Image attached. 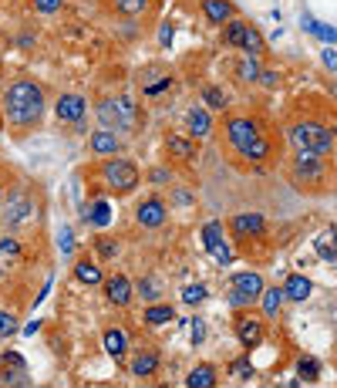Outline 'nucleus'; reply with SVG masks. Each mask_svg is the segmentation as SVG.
I'll return each instance as SVG.
<instances>
[{"label":"nucleus","instance_id":"33","mask_svg":"<svg viewBox=\"0 0 337 388\" xmlns=\"http://www.w3.org/2000/svg\"><path fill=\"white\" fill-rule=\"evenodd\" d=\"M263 51H266V41H263V34L250 24V31H246V41H243V55H253V58H260Z\"/></svg>","mask_w":337,"mask_h":388},{"label":"nucleus","instance_id":"35","mask_svg":"<svg viewBox=\"0 0 337 388\" xmlns=\"http://www.w3.org/2000/svg\"><path fill=\"white\" fill-rule=\"evenodd\" d=\"M229 375H233L236 382H250V378H253V361H250V351H246L243 358L229 361Z\"/></svg>","mask_w":337,"mask_h":388},{"label":"nucleus","instance_id":"49","mask_svg":"<svg viewBox=\"0 0 337 388\" xmlns=\"http://www.w3.org/2000/svg\"><path fill=\"white\" fill-rule=\"evenodd\" d=\"M168 85H172V78H159V81L145 85V95H159V92H166Z\"/></svg>","mask_w":337,"mask_h":388},{"label":"nucleus","instance_id":"53","mask_svg":"<svg viewBox=\"0 0 337 388\" xmlns=\"http://www.w3.org/2000/svg\"><path fill=\"white\" fill-rule=\"evenodd\" d=\"M334 166H337V138H334Z\"/></svg>","mask_w":337,"mask_h":388},{"label":"nucleus","instance_id":"5","mask_svg":"<svg viewBox=\"0 0 337 388\" xmlns=\"http://www.w3.org/2000/svg\"><path fill=\"white\" fill-rule=\"evenodd\" d=\"M34 199H31V193L24 189V186H17L14 193L7 196V203H3V223L10 227V230H17V227H27L31 220H34Z\"/></svg>","mask_w":337,"mask_h":388},{"label":"nucleus","instance_id":"27","mask_svg":"<svg viewBox=\"0 0 337 388\" xmlns=\"http://www.w3.org/2000/svg\"><path fill=\"white\" fill-rule=\"evenodd\" d=\"M300 27H303L307 34L320 38L324 44H337V31H334V27H331V24H320V20H314L310 14H303V17H300Z\"/></svg>","mask_w":337,"mask_h":388},{"label":"nucleus","instance_id":"28","mask_svg":"<svg viewBox=\"0 0 337 388\" xmlns=\"http://www.w3.org/2000/svg\"><path fill=\"white\" fill-rule=\"evenodd\" d=\"M283 287H263L260 294V308H263V317H277L283 308Z\"/></svg>","mask_w":337,"mask_h":388},{"label":"nucleus","instance_id":"11","mask_svg":"<svg viewBox=\"0 0 337 388\" xmlns=\"http://www.w3.org/2000/svg\"><path fill=\"white\" fill-rule=\"evenodd\" d=\"M131 294H135V287H131V280L125 273L105 277V297H108V304H115V308H129Z\"/></svg>","mask_w":337,"mask_h":388},{"label":"nucleus","instance_id":"19","mask_svg":"<svg viewBox=\"0 0 337 388\" xmlns=\"http://www.w3.org/2000/svg\"><path fill=\"white\" fill-rule=\"evenodd\" d=\"M314 253H317L320 260H327V264H337V230L334 227H327V230H320L314 236Z\"/></svg>","mask_w":337,"mask_h":388},{"label":"nucleus","instance_id":"34","mask_svg":"<svg viewBox=\"0 0 337 388\" xmlns=\"http://www.w3.org/2000/svg\"><path fill=\"white\" fill-rule=\"evenodd\" d=\"M297 378H303V382H317L320 378V361L317 358L303 354V358L297 361Z\"/></svg>","mask_w":337,"mask_h":388},{"label":"nucleus","instance_id":"51","mask_svg":"<svg viewBox=\"0 0 337 388\" xmlns=\"http://www.w3.org/2000/svg\"><path fill=\"white\" fill-rule=\"evenodd\" d=\"M168 179H172L168 169H152V182H155V186H162V182H168Z\"/></svg>","mask_w":337,"mask_h":388},{"label":"nucleus","instance_id":"8","mask_svg":"<svg viewBox=\"0 0 337 388\" xmlns=\"http://www.w3.org/2000/svg\"><path fill=\"white\" fill-rule=\"evenodd\" d=\"M55 115H57V122H64V125H78L81 118L88 115V98L85 95H61L55 101Z\"/></svg>","mask_w":337,"mask_h":388},{"label":"nucleus","instance_id":"16","mask_svg":"<svg viewBox=\"0 0 337 388\" xmlns=\"http://www.w3.org/2000/svg\"><path fill=\"white\" fill-rule=\"evenodd\" d=\"M129 371L135 375V378H152L155 371H159V351H149L142 348L135 358L129 361Z\"/></svg>","mask_w":337,"mask_h":388},{"label":"nucleus","instance_id":"14","mask_svg":"<svg viewBox=\"0 0 337 388\" xmlns=\"http://www.w3.org/2000/svg\"><path fill=\"white\" fill-rule=\"evenodd\" d=\"M199 7H203V14L213 27H223L226 20L236 17V10H233V3L229 0H199Z\"/></svg>","mask_w":337,"mask_h":388},{"label":"nucleus","instance_id":"13","mask_svg":"<svg viewBox=\"0 0 337 388\" xmlns=\"http://www.w3.org/2000/svg\"><path fill=\"white\" fill-rule=\"evenodd\" d=\"M88 145H92V152H94V155L108 159V155H118V149H122V138L115 136L112 129H98V132H92Z\"/></svg>","mask_w":337,"mask_h":388},{"label":"nucleus","instance_id":"18","mask_svg":"<svg viewBox=\"0 0 337 388\" xmlns=\"http://www.w3.org/2000/svg\"><path fill=\"white\" fill-rule=\"evenodd\" d=\"M310 291H314V284H310V277H303V273H290L287 284H283V297H287V301H297V304H303V301L310 297Z\"/></svg>","mask_w":337,"mask_h":388},{"label":"nucleus","instance_id":"47","mask_svg":"<svg viewBox=\"0 0 337 388\" xmlns=\"http://www.w3.org/2000/svg\"><path fill=\"white\" fill-rule=\"evenodd\" d=\"M172 199H175L179 206H192V203H196V193H189L186 186H179V189L172 193Z\"/></svg>","mask_w":337,"mask_h":388},{"label":"nucleus","instance_id":"41","mask_svg":"<svg viewBox=\"0 0 337 388\" xmlns=\"http://www.w3.org/2000/svg\"><path fill=\"white\" fill-rule=\"evenodd\" d=\"M203 101H206V108H226V95L220 88H206V92H203Z\"/></svg>","mask_w":337,"mask_h":388},{"label":"nucleus","instance_id":"29","mask_svg":"<svg viewBox=\"0 0 337 388\" xmlns=\"http://www.w3.org/2000/svg\"><path fill=\"white\" fill-rule=\"evenodd\" d=\"M270 152H273V142H270V136L263 132V136L257 138V142H250L240 155H243L246 162H263V159H270Z\"/></svg>","mask_w":337,"mask_h":388},{"label":"nucleus","instance_id":"30","mask_svg":"<svg viewBox=\"0 0 337 388\" xmlns=\"http://www.w3.org/2000/svg\"><path fill=\"white\" fill-rule=\"evenodd\" d=\"M189 388H216V368L213 365H199V368L189 371L186 378Z\"/></svg>","mask_w":337,"mask_h":388},{"label":"nucleus","instance_id":"15","mask_svg":"<svg viewBox=\"0 0 337 388\" xmlns=\"http://www.w3.org/2000/svg\"><path fill=\"white\" fill-rule=\"evenodd\" d=\"M229 287L243 291L250 301H260V294H263V277H260L257 271H240V273H233Z\"/></svg>","mask_w":337,"mask_h":388},{"label":"nucleus","instance_id":"46","mask_svg":"<svg viewBox=\"0 0 337 388\" xmlns=\"http://www.w3.org/2000/svg\"><path fill=\"white\" fill-rule=\"evenodd\" d=\"M0 253H7V257H17L20 253V243L14 236H0Z\"/></svg>","mask_w":337,"mask_h":388},{"label":"nucleus","instance_id":"26","mask_svg":"<svg viewBox=\"0 0 337 388\" xmlns=\"http://www.w3.org/2000/svg\"><path fill=\"white\" fill-rule=\"evenodd\" d=\"M142 321H145L149 328H162L168 321H175V308H172V304H149L145 314H142Z\"/></svg>","mask_w":337,"mask_h":388},{"label":"nucleus","instance_id":"7","mask_svg":"<svg viewBox=\"0 0 337 388\" xmlns=\"http://www.w3.org/2000/svg\"><path fill=\"white\" fill-rule=\"evenodd\" d=\"M166 220H168V206L166 199H159V196H149V199H142L135 206V223L145 227V230H159Z\"/></svg>","mask_w":337,"mask_h":388},{"label":"nucleus","instance_id":"17","mask_svg":"<svg viewBox=\"0 0 337 388\" xmlns=\"http://www.w3.org/2000/svg\"><path fill=\"white\" fill-rule=\"evenodd\" d=\"M266 220L260 213H236L233 216V233L236 236H263Z\"/></svg>","mask_w":337,"mask_h":388},{"label":"nucleus","instance_id":"10","mask_svg":"<svg viewBox=\"0 0 337 388\" xmlns=\"http://www.w3.org/2000/svg\"><path fill=\"white\" fill-rule=\"evenodd\" d=\"M0 385H27V365L17 351L0 354Z\"/></svg>","mask_w":337,"mask_h":388},{"label":"nucleus","instance_id":"3","mask_svg":"<svg viewBox=\"0 0 337 388\" xmlns=\"http://www.w3.org/2000/svg\"><path fill=\"white\" fill-rule=\"evenodd\" d=\"M101 179H105L108 193L129 196L138 189L142 173H138V166H135L131 159H125V155H108V162H101Z\"/></svg>","mask_w":337,"mask_h":388},{"label":"nucleus","instance_id":"12","mask_svg":"<svg viewBox=\"0 0 337 388\" xmlns=\"http://www.w3.org/2000/svg\"><path fill=\"white\" fill-rule=\"evenodd\" d=\"M94 115L101 122V129H125V122H122V98H101L98 105H94Z\"/></svg>","mask_w":337,"mask_h":388},{"label":"nucleus","instance_id":"37","mask_svg":"<svg viewBox=\"0 0 337 388\" xmlns=\"http://www.w3.org/2000/svg\"><path fill=\"white\" fill-rule=\"evenodd\" d=\"M10 334H17V314L0 310V338H10Z\"/></svg>","mask_w":337,"mask_h":388},{"label":"nucleus","instance_id":"2","mask_svg":"<svg viewBox=\"0 0 337 388\" xmlns=\"http://www.w3.org/2000/svg\"><path fill=\"white\" fill-rule=\"evenodd\" d=\"M337 132L327 129L324 122H314V118H303V122H294L287 129V142L294 145V152H317V155H327L331 145H334Z\"/></svg>","mask_w":337,"mask_h":388},{"label":"nucleus","instance_id":"52","mask_svg":"<svg viewBox=\"0 0 337 388\" xmlns=\"http://www.w3.org/2000/svg\"><path fill=\"white\" fill-rule=\"evenodd\" d=\"M324 64H327L331 71H337V51H331V48H327V51H324Z\"/></svg>","mask_w":337,"mask_h":388},{"label":"nucleus","instance_id":"24","mask_svg":"<svg viewBox=\"0 0 337 388\" xmlns=\"http://www.w3.org/2000/svg\"><path fill=\"white\" fill-rule=\"evenodd\" d=\"M260 58H253V55H243V58L236 61V68H233V75L240 85H250V81H260Z\"/></svg>","mask_w":337,"mask_h":388},{"label":"nucleus","instance_id":"45","mask_svg":"<svg viewBox=\"0 0 337 388\" xmlns=\"http://www.w3.org/2000/svg\"><path fill=\"white\" fill-rule=\"evenodd\" d=\"M229 304L233 308H250V304H257V301H250L243 291H236V287H229Z\"/></svg>","mask_w":337,"mask_h":388},{"label":"nucleus","instance_id":"44","mask_svg":"<svg viewBox=\"0 0 337 388\" xmlns=\"http://www.w3.org/2000/svg\"><path fill=\"white\" fill-rule=\"evenodd\" d=\"M64 7V0H34V10L38 14H57Z\"/></svg>","mask_w":337,"mask_h":388},{"label":"nucleus","instance_id":"31","mask_svg":"<svg viewBox=\"0 0 337 388\" xmlns=\"http://www.w3.org/2000/svg\"><path fill=\"white\" fill-rule=\"evenodd\" d=\"M85 223H94V227H108L112 223V206L105 199H98L92 210H85Z\"/></svg>","mask_w":337,"mask_h":388},{"label":"nucleus","instance_id":"1","mask_svg":"<svg viewBox=\"0 0 337 388\" xmlns=\"http://www.w3.org/2000/svg\"><path fill=\"white\" fill-rule=\"evenodd\" d=\"M3 112H7V122L17 125V129L38 125L41 115H44V88L31 78L14 81L7 88V95H3Z\"/></svg>","mask_w":337,"mask_h":388},{"label":"nucleus","instance_id":"25","mask_svg":"<svg viewBox=\"0 0 337 388\" xmlns=\"http://www.w3.org/2000/svg\"><path fill=\"white\" fill-rule=\"evenodd\" d=\"M101 341H105V351L112 354L115 361H122V358H125V351H129V338H125V331H122V328H108Z\"/></svg>","mask_w":337,"mask_h":388},{"label":"nucleus","instance_id":"39","mask_svg":"<svg viewBox=\"0 0 337 388\" xmlns=\"http://www.w3.org/2000/svg\"><path fill=\"white\" fill-rule=\"evenodd\" d=\"M189 338H192V345H203V341H206V321H203V317H192V321H189Z\"/></svg>","mask_w":337,"mask_h":388},{"label":"nucleus","instance_id":"48","mask_svg":"<svg viewBox=\"0 0 337 388\" xmlns=\"http://www.w3.org/2000/svg\"><path fill=\"white\" fill-rule=\"evenodd\" d=\"M260 85H263V88H277V85H280V75L263 68V71H260Z\"/></svg>","mask_w":337,"mask_h":388},{"label":"nucleus","instance_id":"9","mask_svg":"<svg viewBox=\"0 0 337 388\" xmlns=\"http://www.w3.org/2000/svg\"><path fill=\"white\" fill-rule=\"evenodd\" d=\"M233 328H236V338H240L243 351H257L263 345V321H260V317H253V314H240V317L233 321Z\"/></svg>","mask_w":337,"mask_h":388},{"label":"nucleus","instance_id":"43","mask_svg":"<svg viewBox=\"0 0 337 388\" xmlns=\"http://www.w3.org/2000/svg\"><path fill=\"white\" fill-rule=\"evenodd\" d=\"M94 250H98V257H115V253H118V243L108 240V236H98V240H94Z\"/></svg>","mask_w":337,"mask_h":388},{"label":"nucleus","instance_id":"4","mask_svg":"<svg viewBox=\"0 0 337 388\" xmlns=\"http://www.w3.org/2000/svg\"><path fill=\"white\" fill-rule=\"evenodd\" d=\"M290 175H294V182H300V186H320L324 175H327V159L317 152H294Z\"/></svg>","mask_w":337,"mask_h":388},{"label":"nucleus","instance_id":"40","mask_svg":"<svg viewBox=\"0 0 337 388\" xmlns=\"http://www.w3.org/2000/svg\"><path fill=\"white\" fill-rule=\"evenodd\" d=\"M57 250L64 253V257H71V253H75V233L68 230V227L57 233Z\"/></svg>","mask_w":337,"mask_h":388},{"label":"nucleus","instance_id":"23","mask_svg":"<svg viewBox=\"0 0 337 388\" xmlns=\"http://www.w3.org/2000/svg\"><path fill=\"white\" fill-rule=\"evenodd\" d=\"M75 280L78 284H85V287H98V284H105V273H101V267H98L94 260H78L75 264Z\"/></svg>","mask_w":337,"mask_h":388},{"label":"nucleus","instance_id":"38","mask_svg":"<svg viewBox=\"0 0 337 388\" xmlns=\"http://www.w3.org/2000/svg\"><path fill=\"white\" fill-rule=\"evenodd\" d=\"M182 301L192 304V308H196V304H203V301H206V287H203V284H189L186 291H182Z\"/></svg>","mask_w":337,"mask_h":388},{"label":"nucleus","instance_id":"20","mask_svg":"<svg viewBox=\"0 0 337 388\" xmlns=\"http://www.w3.org/2000/svg\"><path fill=\"white\" fill-rule=\"evenodd\" d=\"M166 152H168V159H175V162H192V159H196V142L186 136H168Z\"/></svg>","mask_w":337,"mask_h":388},{"label":"nucleus","instance_id":"32","mask_svg":"<svg viewBox=\"0 0 337 388\" xmlns=\"http://www.w3.org/2000/svg\"><path fill=\"white\" fill-rule=\"evenodd\" d=\"M152 0H112L115 14H125V17H138V14H145L149 10Z\"/></svg>","mask_w":337,"mask_h":388},{"label":"nucleus","instance_id":"54","mask_svg":"<svg viewBox=\"0 0 337 388\" xmlns=\"http://www.w3.org/2000/svg\"><path fill=\"white\" fill-rule=\"evenodd\" d=\"M0 203H3V186H0Z\"/></svg>","mask_w":337,"mask_h":388},{"label":"nucleus","instance_id":"22","mask_svg":"<svg viewBox=\"0 0 337 388\" xmlns=\"http://www.w3.org/2000/svg\"><path fill=\"white\" fill-rule=\"evenodd\" d=\"M186 129H189V136L206 138V136H209V129H213L209 108H189V112H186Z\"/></svg>","mask_w":337,"mask_h":388},{"label":"nucleus","instance_id":"21","mask_svg":"<svg viewBox=\"0 0 337 388\" xmlns=\"http://www.w3.org/2000/svg\"><path fill=\"white\" fill-rule=\"evenodd\" d=\"M246 31H250V20H243V17L226 20V24H223V44H226V48H240V51H243Z\"/></svg>","mask_w":337,"mask_h":388},{"label":"nucleus","instance_id":"50","mask_svg":"<svg viewBox=\"0 0 337 388\" xmlns=\"http://www.w3.org/2000/svg\"><path fill=\"white\" fill-rule=\"evenodd\" d=\"M172 34H175V31H172V24H162V31H159V44L168 48V44H172Z\"/></svg>","mask_w":337,"mask_h":388},{"label":"nucleus","instance_id":"6","mask_svg":"<svg viewBox=\"0 0 337 388\" xmlns=\"http://www.w3.org/2000/svg\"><path fill=\"white\" fill-rule=\"evenodd\" d=\"M263 136L260 122H253L250 115H229L226 118V142L236 149V152H243L250 142H257Z\"/></svg>","mask_w":337,"mask_h":388},{"label":"nucleus","instance_id":"36","mask_svg":"<svg viewBox=\"0 0 337 388\" xmlns=\"http://www.w3.org/2000/svg\"><path fill=\"white\" fill-rule=\"evenodd\" d=\"M220 240H223V223H216V220H213V223L203 227V243H206V250H209V247H216Z\"/></svg>","mask_w":337,"mask_h":388},{"label":"nucleus","instance_id":"42","mask_svg":"<svg viewBox=\"0 0 337 388\" xmlns=\"http://www.w3.org/2000/svg\"><path fill=\"white\" fill-rule=\"evenodd\" d=\"M138 291H142V297H145V301H152V304H155V301H159V284H155V280H152V277H142V284H138Z\"/></svg>","mask_w":337,"mask_h":388}]
</instances>
